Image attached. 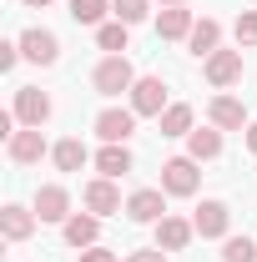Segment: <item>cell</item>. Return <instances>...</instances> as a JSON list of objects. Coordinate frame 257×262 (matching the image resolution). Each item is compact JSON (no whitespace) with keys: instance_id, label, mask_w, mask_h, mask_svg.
Here are the masks:
<instances>
[{"instance_id":"obj_6","label":"cell","mask_w":257,"mask_h":262,"mask_svg":"<svg viewBox=\"0 0 257 262\" xmlns=\"http://www.w3.org/2000/svg\"><path fill=\"white\" fill-rule=\"evenodd\" d=\"M126 96H131V111H136V116H161V111L172 106L161 76H136V86H131Z\"/></svg>"},{"instance_id":"obj_3","label":"cell","mask_w":257,"mask_h":262,"mask_svg":"<svg viewBox=\"0 0 257 262\" xmlns=\"http://www.w3.org/2000/svg\"><path fill=\"white\" fill-rule=\"evenodd\" d=\"M81 202H86V212H96V217H116V212H126L121 187H116L111 177H91V182L81 187Z\"/></svg>"},{"instance_id":"obj_24","label":"cell","mask_w":257,"mask_h":262,"mask_svg":"<svg viewBox=\"0 0 257 262\" xmlns=\"http://www.w3.org/2000/svg\"><path fill=\"white\" fill-rule=\"evenodd\" d=\"M111 0H71V20L76 26H106Z\"/></svg>"},{"instance_id":"obj_2","label":"cell","mask_w":257,"mask_h":262,"mask_svg":"<svg viewBox=\"0 0 257 262\" xmlns=\"http://www.w3.org/2000/svg\"><path fill=\"white\" fill-rule=\"evenodd\" d=\"M202 162H192V157H172V162H161V192L166 196H197V187H202V171H197Z\"/></svg>"},{"instance_id":"obj_20","label":"cell","mask_w":257,"mask_h":262,"mask_svg":"<svg viewBox=\"0 0 257 262\" xmlns=\"http://www.w3.org/2000/svg\"><path fill=\"white\" fill-rule=\"evenodd\" d=\"M51 162H56V171H81V166L96 162V157L86 151V141H81V136H61V141L51 146Z\"/></svg>"},{"instance_id":"obj_27","label":"cell","mask_w":257,"mask_h":262,"mask_svg":"<svg viewBox=\"0 0 257 262\" xmlns=\"http://www.w3.org/2000/svg\"><path fill=\"white\" fill-rule=\"evenodd\" d=\"M232 35H237V51H252L257 46V10H242L237 26H232Z\"/></svg>"},{"instance_id":"obj_31","label":"cell","mask_w":257,"mask_h":262,"mask_svg":"<svg viewBox=\"0 0 257 262\" xmlns=\"http://www.w3.org/2000/svg\"><path fill=\"white\" fill-rule=\"evenodd\" d=\"M242 141H247V151H252V157H257V121H252V126H247V131H242Z\"/></svg>"},{"instance_id":"obj_30","label":"cell","mask_w":257,"mask_h":262,"mask_svg":"<svg viewBox=\"0 0 257 262\" xmlns=\"http://www.w3.org/2000/svg\"><path fill=\"white\" fill-rule=\"evenodd\" d=\"M126 262H166V252L161 247H136V252H126Z\"/></svg>"},{"instance_id":"obj_4","label":"cell","mask_w":257,"mask_h":262,"mask_svg":"<svg viewBox=\"0 0 257 262\" xmlns=\"http://www.w3.org/2000/svg\"><path fill=\"white\" fill-rule=\"evenodd\" d=\"M192 227H197V237H207V242H227L232 207H227V202H217V196H207V202L192 212Z\"/></svg>"},{"instance_id":"obj_16","label":"cell","mask_w":257,"mask_h":262,"mask_svg":"<svg viewBox=\"0 0 257 262\" xmlns=\"http://www.w3.org/2000/svg\"><path fill=\"white\" fill-rule=\"evenodd\" d=\"M192 26H197V15L187 5H161V15H157V35L161 40H187Z\"/></svg>"},{"instance_id":"obj_33","label":"cell","mask_w":257,"mask_h":262,"mask_svg":"<svg viewBox=\"0 0 257 262\" xmlns=\"http://www.w3.org/2000/svg\"><path fill=\"white\" fill-rule=\"evenodd\" d=\"M161 5H187V0H161Z\"/></svg>"},{"instance_id":"obj_28","label":"cell","mask_w":257,"mask_h":262,"mask_svg":"<svg viewBox=\"0 0 257 262\" xmlns=\"http://www.w3.org/2000/svg\"><path fill=\"white\" fill-rule=\"evenodd\" d=\"M15 61H26L20 56V40H0V71H15Z\"/></svg>"},{"instance_id":"obj_9","label":"cell","mask_w":257,"mask_h":262,"mask_svg":"<svg viewBox=\"0 0 257 262\" xmlns=\"http://www.w3.org/2000/svg\"><path fill=\"white\" fill-rule=\"evenodd\" d=\"M35 217L40 222H56V227H66V217H71V192H66L61 182H46V187H35Z\"/></svg>"},{"instance_id":"obj_10","label":"cell","mask_w":257,"mask_h":262,"mask_svg":"<svg viewBox=\"0 0 257 262\" xmlns=\"http://www.w3.org/2000/svg\"><path fill=\"white\" fill-rule=\"evenodd\" d=\"M131 131H136V111H121V106H106V111H96V136L101 141H111V146H126Z\"/></svg>"},{"instance_id":"obj_32","label":"cell","mask_w":257,"mask_h":262,"mask_svg":"<svg viewBox=\"0 0 257 262\" xmlns=\"http://www.w3.org/2000/svg\"><path fill=\"white\" fill-rule=\"evenodd\" d=\"M20 5H26V10H46L51 0H20Z\"/></svg>"},{"instance_id":"obj_7","label":"cell","mask_w":257,"mask_h":262,"mask_svg":"<svg viewBox=\"0 0 257 262\" xmlns=\"http://www.w3.org/2000/svg\"><path fill=\"white\" fill-rule=\"evenodd\" d=\"M166 217V192L161 187H141V192L126 196V222H141V227H157Z\"/></svg>"},{"instance_id":"obj_26","label":"cell","mask_w":257,"mask_h":262,"mask_svg":"<svg viewBox=\"0 0 257 262\" xmlns=\"http://www.w3.org/2000/svg\"><path fill=\"white\" fill-rule=\"evenodd\" d=\"M222 262H257V242L252 237H227L222 242Z\"/></svg>"},{"instance_id":"obj_8","label":"cell","mask_w":257,"mask_h":262,"mask_svg":"<svg viewBox=\"0 0 257 262\" xmlns=\"http://www.w3.org/2000/svg\"><path fill=\"white\" fill-rule=\"evenodd\" d=\"M15 121L20 126H46L51 121V96L40 91V86H15Z\"/></svg>"},{"instance_id":"obj_23","label":"cell","mask_w":257,"mask_h":262,"mask_svg":"<svg viewBox=\"0 0 257 262\" xmlns=\"http://www.w3.org/2000/svg\"><path fill=\"white\" fill-rule=\"evenodd\" d=\"M157 126H161V136H187V131H192V106H187V101H172L157 116Z\"/></svg>"},{"instance_id":"obj_1","label":"cell","mask_w":257,"mask_h":262,"mask_svg":"<svg viewBox=\"0 0 257 262\" xmlns=\"http://www.w3.org/2000/svg\"><path fill=\"white\" fill-rule=\"evenodd\" d=\"M91 86H96L101 96H121V91L136 86V66L126 56H101L96 71H91Z\"/></svg>"},{"instance_id":"obj_14","label":"cell","mask_w":257,"mask_h":262,"mask_svg":"<svg viewBox=\"0 0 257 262\" xmlns=\"http://www.w3.org/2000/svg\"><path fill=\"white\" fill-rule=\"evenodd\" d=\"M35 227H40L35 207H20V202H5V207H0V237H5V242H26Z\"/></svg>"},{"instance_id":"obj_29","label":"cell","mask_w":257,"mask_h":262,"mask_svg":"<svg viewBox=\"0 0 257 262\" xmlns=\"http://www.w3.org/2000/svg\"><path fill=\"white\" fill-rule=\"evenodd\" d=\"M76 262H121L111 247H86V252H76Z\"/></svg>"},{"instance_id":"obj_17","label":"cell","mask_w":257,"mask_h":262,"mask_svg":"<svg viewBox=\"0 0 257 262\" xmlns=\"http://www.w3.org/2000/svg\"><path fill=\"white\" fill-rule=\"evenodd\" d=\"M192 237H197V227L187 222V217H172V212H166V217L157 222V247L161 252H182Z\"/></svg>"},{"instance_id":"obj_19","label":"cell","mask_w":257,"mask_h":262,"mask_svg":"<svg viewBox=\"0 0 257 262\" xmlns=\"http://www.w3.org/2000/svg\"><path fill=\"white\" fill-rule=\"evenodd\" d=\"M187 157L192 162H217L222 157V131L217 126H192L187 131Z\"/></svg>"},{"instance_id":"obj_12","label":"cell","mask_w":257,"mask_h":262,"mask_svg":"<svg viewBox=\"0 0 257 262\" xmlns=\"http://www.w3.org/2000/svg\"><path fill=\"white\" fill-rule=\"evenodd\" d=\"M202 71H207V81L217 86V91H227V86H237L242 81V51H212L207 61H202Z\"/></svg>"},{"instance_id":"obj_25","label":"cell","mask_w":257,"mask_h":262,"mask_svg":"<svg viewBox=\"0 0 257 262\" xmlns=\"http://www.w3.org/2000/svg\"><path fill=\"white\" fill-rule=\"evenodd\" d=\"M111 15L126 20V26H141V20L152 15V0H111Z\"/></svg>"},{"instance_id":"obj_11","label":"cell","mask_w":257,"mask_h":262,"mask_svg":"<svg viewBox=\"0 0 257 262\" xmlns=\"http://www.w3.org/2000/svg\"><path fill=\"white\" fill-rule=\"evenodd\" d=\"M46 151H51V146H46L40 126H20L15 136H10V141H5V157H10L15 166H35L40 157H46Z\"/></svg>"},{"instance_id":"obj_21","label":"cell","mask_w":257,"mask_h":262,"mask_svg":"<svg viewBox=\"0 0 257 262\" xmlns=\"http://www.w3.org/2000/svg\"><path fill=\"white\" fill-rule=\"evenodd\" d=\"M96 46L106 51V56H126V51H131V26H126V20H106V26H96Z\"/></svg>"},{"instance_id":"obj_15","label":"cell","mask_w":257,"mask_h":262,"mask_svg":"<svg viewBox=\"0 0 257 262\" xmlns=\"http://www.w3.org/2000/svg\"><path fill=\"white\" fill-rule=\"evenodd\" d=\"M61 232H66V242H71L76 252H86V247H101V217H96V212H71Z\"/></svg>"},{"instance_id":"obj_18","label":"cell","mask_w":257,"mask_h":262,"mask_svg":"<svg viewBox=\"0 0 257 262\" xmlns=\"http://www.w3.org/2000/svg\"><path fill=\"white\" fill-rule=\"evenodd\" d=\"M187 51H192L197 61H207L212 51H222V26H217L212 15H202V20L192 26V35H187Z\"/></svg>"},{"instance_id":"obj_22","label":"cell","mask_w":257,"mask_h":262,"mask_svg":"<svg viewBox=\"0 0 257 262\" xmlns=\"http://www.w3.org/2000/svg\"><path fill=\"white\" fill-rule=\"evenodd\" d=\"M96 171L101 177H126L131 171V146H111V141H101V151H96Z\"/></svg>"},{"instance_id":"obj_5","label":"cell","mask_w":257,"mask_h":262,"mask_svg":"<svg viewBox=\"0 0 257 262\" xmlns=\"http://www.w3.org/2000/svg\"><path fill=\"white\" fill-rule=\"evenodd\" d=\"M20 40V56L31 66H56L61 61V40H56V31H46V26H31V31L15 35Z\"/></svg>"},{"instance_id":"obj_13","label":"cell","mask_w":257,"mask_h":262,"mask_svg":"<svg viewBox=\"0 0 257 262\" xmlns=\"http://www.w3.org/2000/svg\"><path fill=\"white\" fill-rule=\"evenodd\" d=\"M207 121H212L217 131H247L252 126V121H247V106H242L237 96H227V91L207 101Z\"/></svg>"}]
</instances>
